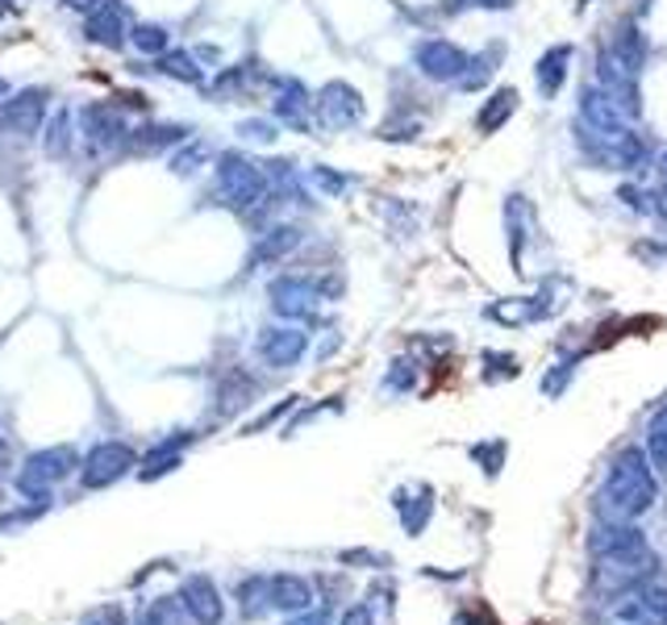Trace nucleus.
<instances>
[{
  "label": "nucleus",
  "mask_w": 667,
  "mask_h": 625,
  "mask_svg": "<svg viewBox=\"0 0 667 625\" xmlns=\"http://www.w3.org/2000/svg\"><path fill=\"white\" fill-rule=\"evenodd\" d=\"M655 496H659V475L650 467L647 446H622L596 493V509L610 521H634L655 505Z\"/></svg>",
  "instance_id": "f257e3e1"
},
{
  "label": "nucleus",
  "mask_w": 667,
  "mask_h": 625,
  "mask_svg": "<svg viewBox=\"0 0 667 625\" xmlns=\"http://www.w3.org/2000/svg\"><path fill=\"white\" fill-rule=\"evenodd\" d=\"M217 196L238 213H250V208H263L267 201H276L263 163L234 151L217 159Z\"/></svg>",
  "instance_id": "f03ea898"
},
{
  "label": "nucleus",
  "mask_w": 667,
  "mask_h": 625,
  "mask_svg": "<svg viewBox=\"0 0 667 625\" xmlns=\"http://www.w3.org/2000/svg\"><path fill=\"white\" fill-rule=\"evenodd\" d=\"M79 467V459L72 446H46L39 455L25 459V467L18 475V488L21 496H34V500H46V488L58 484V479H67V475Z\"/></svg>",
  "instance_id": "7ed1b4c3"
},
{
  "label": "nucleus",
  "mask_w": 667,
  "mask_h": 625,
  "mask_svg": "<svg viewBox=\"0 0 667 625\" xmlns=\"http://www.w3.org/2000/svg\"><path fill=\"white\" fill-rule=\"evenodd\" d=\"M467 63H472V55L451 39H421L413 46V67L434 84H459L467 76Z\"/></svg>",
  "instance_id": "20e7f679"
},
{
  "label": "nucleus",
  "mask_w": 667,
  "mask_h": 625,
  "mask_svg": "<svg viewBox=\"0 0 667 625\" xmlns=\"http://www.w3.org/2000/svg\"><path fill=\"white\" fill-rule=\"evenodd\" d=\"M313 114L322 121L325 130H351V126H359L363 114H367V105H363V96L343 84V79H334V84H325L318 100H313Z\"/></svg>",
  "instance_id": "39448f33"
},
{
  "label": "nucleus",
  "mask_w": 667,
  "mask_h": 625,
  "mask_svg": "<svg viewBox=\"0 0 667 625\" xmlns=\"http://www.w3.org/2000/svg\"><path fill=\"white\" fill-rule=\"evenodd\" d=\"M130 467H133V446H126V442H100L79 463V479H84V488H109Z\"/></svg>",
  "instance_id": "423d86ee"
},
{
  "label": "nucleus",
  "mask_w": 667,
  "mask_h": 625,
  "mask_svg": "<svg viewBox=\"0 0 667 625\" xmlns=\"http://www.w3.org/2000/svg\"><path fill=\"white\" fill-rule=\"evenodd\" d=\"M46 88H25L0 105V138H34L46 114Z\"/></svg>",
  "instance_id": "0eeeda50"
},
{
  "label": "nucleus",
  "mask_w": 667,
  "mask_h": 625,
  "mask_svg": "<svg viewBox=\"0 0 667 625\" xmlns=\"http://www.w3.org/2000/svg\"><path fill=\"white\" fill-rule=\"evenodd\" d=\"M267 297H271V309H276L280 317H292V322L313 317V309H318V301H322L318 284L305 280V276H280V280H271Z\"/></svg>",
  "instance_id": "6e6552de"
},
{
  "label": "nucleus",
  "mask_w": 667,
  "mask_h": 625,
  "mask_svg": "<svg viewBox=\"0 0 667 625\" xmlns=\"http://www.w3.org/2000/svg\"><path fill=\"white\" fill-rule=\"evenodd\" d=\"M589 550L596 559H622V554H634V550H647V538L634 521H610L601 517L589 534Z\"/></svg>",
  "instance_id": "1a4fd4ad"
},
{
  "label": "nucleus",
  "mask_w": 667,
  "mask_h": 625,
  "mask_svg": "<svg viewBox=\"0 0 667 625\" xmlns=\"http://www.w3.org/2000/svg\"><path fill=\"white\" fill-rule=\"evenodd\" d=\"M180 605L196 625H222V617H226V601L209 575H189L180 584Z\"/></svg>",
  "instance_id": "9d476101"
},
{
  "label": "nucleus",
  "mask_w": 667,
  "mask_h": 625,
  "mask_svg": "<svg viewBox=\"0 0 667 625\" xmlns=\"http://www.w3.org/2000/svg\"><path fill=\"white\" fill-rule=\"evenodd\" d=\"M309 351V334L297 330V325H284V330H267L259 338V355L267 359V367H292Z\"/></svg>",
  "instance_id": "9b49d317"
},
{
  "label": "nucleus",
  "mask_w": 667,
  "mask_h": 625,
  "mask_svg": "<svg viewBox=\"0 0 667 625\" xmlns=\"http://www.w3.org/2000/svg\"><path fill=\"white\" fill-rule=\"evenodd\" d=\"M309 109H313V100L301 79H276V100H271L276 121H284L292 130H309Z\"/></svg>",
  "instance_id": "f8f14e48"
},
{
  "label": "nucleus",
  "mask_w": 667,
  "mask_h": 625,
  "mask_svg": "<svg viewBox=\"0 0 667 625\" xmlns=\"http://www.w3.org/2000/svg\"><path fill=\"white\" fill-rule=\"evenodd\" d=\"M572 46L568 42H559V46H551L547 55L538 58V67H534V84H538V93L547 96V100H555V96L563 93V84H568V72H572Z\"/></svg>",
  "instance_id": "ddd939ff"
},
{
  "label": "nucleus",
  "mask_w": 667,
  "mask_h": 625,
  "mask_svg": "<svg viewBox=\"0 0 667 625\" xmlns=\"http://www.w3.org/2000/svg\"><path fill=\"white\" fill-rule=\"evenodd\" d=\"M130 30H133L130 13H126V4H117V0H105L93 18H88V39L100 42V46H121Z\"/></svg>",
  "instance_id": "4468645a"
},
{
  "label": "nucleus",
  "mask_w": 667,
  "mask_h": 625,
  "mask_svg": "<svg viewBox=\"0 0 667 625\" xmlns=\"http://www.w3.org/2000/svg\"><path fill=\"white\" fill-rule=\"evenodd\" d=\"M605 51H610L617 63H626L630 72L643 76V67H647V34L638 30V21H622L610 34V42H605Z\"/></svg>",
  "instance_id": "2eb2a0df"
},
{
  "label": "nucleus",
  "mask_w": 667,
  "mask_h": 625,
  "mask_svg": "<svg viewBox=\"0 0 667 625\" xmlns=\"http://www.w3.org/2000/svg\"><path fill=\"white\" fill-rule=\"evenodd\" d=\"M267 592H271V608H280V613H305L313 605V584L305 575H292V571L271 575Z\"/></svg>",
  "instance_id": "dca6fc26"
},
{
  "label": "nucleus",
  "mask_w": 667,
  "mask_h": 625,
  "mask_svg": "<svg viewBox=\"0 0 667 625\" xmlns=\"http://www.w3.org/2000/svg\"><path fill=\"white\" fill-rule=\"evenodd\" d=\"M79 121H84V133H88L93 147H114L117 138L126 133V121H121L114 105H88Z\"/></svg>",
  "instance_id": "f3484780"
},
{
  "label": "nucleus",
  "mask_w": 667,
  "mask_h": 625,
  "mask_svg": "<svg viewBox=\"0 0 667 625\" xmlns=\"http://www.w3.org/2000/svg\"><path fill=\"white\" fill-rule=\"evenodd\" d=\"M397 513H400V526L409 534H421L430 526V513H434V493L418 484V488H400L397 493Z\"/></svg>",
  "instance_id": "a211bd4d"
},
{
  "label": "nucleus",
  "mask_w": 667,
  "mask_h": 625,
  "mask_svg": "<svg viewBox=\"0 0 667 625\" xmlns=\"http://www.w3.org/2000/svg\"><path fill=\"white\" fill-rule=\"evenodd\" d=\"M517 100H521V96H517V88H496V93L488 96L484 105H480L476 130L480 133H496L505 121H509V117L517 114Z\"/></svg>",
  "instance_id": "6ab92c4d"
},
{
  "label": "nucleus",
  "mask_w": 667,
  "mask_h": 625,
  "mask_svg": "<svg viewBox=\"0 0 667 625\" xmlns=\"http://www.w3.org/2000/svg\"><path fill=\"white\" fill-rule=\"evenodd\" d=\"M297 247H301V229L276 226L259 238V247H255V255H250V263H280L288 250H297Z\"/></svg>",
  "instance_id": "aec40b11"
},
{
  "label": "nucleus",
  "mask_w": 667,
  "mask_h": 625,
  "mask_svg": "<svg viewBox=\"0 0 667 625\" xmlns=\"http://www.w3.org/2000/svg\"><path fill=\"white\" fill-rule=\"evenodd\" d=\"M189 438H172V442H159L154 446L151 455L142 459V479H159V475H168V472H175L180 467V446H184Z\"/></svg>",
  "instance_id": "412c9836"
},
{
  "label": "nucleus",
  "mask_w": 667,
  "mask_h": 625,
  "mask_svg": "<svg viewBox=\"0 0 667 625\" xmlns=\"http://www.w3.org/2000/svg\"><path fill=\"white\" fill-rule=\"evenodd\" d=\"M72 133H76V117L67 114V109H58L51 117V126H46V138H42V147L51 159H63V154L72 151Z\"/></svg>",
  "instance_id": "4be33fe9"
},
{
  "label": "nucleus",
  "mask_w": 667,
  "mask_h": 625,
  "mask_svg": "<svg viewBox=\"0 0 667 625\" xmlns=\"http://www.w3.org/2000/svg\"><path fill=\"white\" fill-rule=\"evenodd\" d=\"M267 584H271V575H250V580L238 584V608H243V617H259L263 608H271Z\"/></svg>",
  "instance_id": "5701e85b"
},
{
  "label": "nucleus",
  "mask_w": 667,
  "mask_h": 625,
  "mask_svg": "<svg viewBox=\"0 0 667 625\" xmlns=\"http://www.w3.org/2000/svg\"><path fill=\"white\" fill-rule=\"evenodd\" d=\"M159 72L172 79H184V84H201L205 79V67H196V58L189 51H168V55H159Z\"/></svg>",
  "instance_id": "b1692460"
},
{
  "label": "nucleus",
  "mask_w": 667,
  "mask_h": 625,
  "mask_svg": "<svg viewBox=\"0 0 667 625\" xmlns=\"http://www.w3.org/2000/svg\"><path fill=\"white\" fill-rule=\"evenodd\" d=\"M647 459H650V467H655V475L659 479H667V421L659 413L650 417V425H647Z\"/></svg>",
  "instance_id": "393cba45"
},
{
  "label": "nucleus",
  "mask_w": 667,
  "mask_h": 625,
  "mask_svg": "<svg viewBox=\"0 0 667 625\" xmlns=\"http://www.w3.org/2000/svg\"><path fill=\"white\" fill-rule=\"evenodd\" d=\"M496 58H501V46H488L484 55L472 58V63H467V76L459 79V88H463V93H476V88H484V84L493 79V72H496Z\"/></svg>",
  "instance_id": "a878e982"
},
{
  "label": "nucleus",
  "mask_w": 667,
  "mask_h": 625,
  "mask_svg": "<svg viewBox=\"0 0 667 625\" xmlns=\"http://www.w3.org/2000/svg\"><path fill=\"white\" fill-rule=\"evenodd\" d=\"M184 126H147V130H133V147L142 151H154V147H175L184 142Z\"/></svg>",
  "instance_id": "bb28decb"
},
{
  "label": "nucleus",
  "mask_w": 667,
  "mask_h": 625,
  "mask_svg": "<svg viewBox=\"0 0 667 625\" xmlns=\"http://www.w3.org/2000/svg\"><path fill=\"white\" fill-rule=\"evenodd\" d=\"M309 184H313V188H322L325 196H346V192L355 188L359 180H355V175H343V171L313 168V171H309Z\"/></svg>",
  "instance_id": "cd10ccee"
},
{
  "label": "nucleus",
  "mask_w": 667,
  "mask_h": 625,
  "mask_svg": "<svg viewBox=\"0 0 667 625\" xmlns=\"http://www.w3.org/2000/svg\"><path fill=\"white\" fill-rule=\"evenodd\" d=\"M130 39L142 55H168V30L163 25H133Z\"/></svg>",
  "instance_id": "c85d7f7f"
},
{
  "label": "nucleus",
  "mask_w": 667,
  "mask_h": 625,
  "mask_svg": "<svg viewBox=\"0 0 667 625\" xmlns=\"http://www.w3.org/2000/svg\"><path fill=\"white\" fill-rule=\"evenodd\" d=\"M413 379H418V363L397 359L392 363V371H388V388H392V392H409V388H413Z\"/></svg>",
  "instance_id": "c756f323"
},
{
  "label": "nucleus",
  "mask_w": 667,
  "mask_h": 625,
  "mask_svg": "<svg viewBox=\"0 0 667 625\" xmlns=\"http://www.w3.org/2000/svg\"><path fill=\"white\" fill-rule=\"evenodd\" d=\"M472 459L484 463V472L496 475L501 472V459H505V442H488V446H472Z\"/></svg>",
  "instance_id": "7c9ffc66"
},
{
  "label": "nucleus",
  "mask_w": 667,
  "mask_h": 625,
  "mask_svg": "<svg viewBox=\"0 0 667 625\" xmlns=\"http://www.w3.org/2000/svg\"><path fill=\"white\" fill-rule=\"evenodd\" d=\"M201 159H205V147H196V142H192L189 151L172 154V171H180V175H192V171H196V163H201Z\"/></svg>",
  "instance_id": "2f4dec72"
},
{
  "label": "nucleus",
  "mask_w": 667,
  "mask_h": 625,
  "mask_svg": "<svg viewBox=\"0 0 667 625\" xmlns=\"http://www.w3.org/2000/svg\"><path fill=\"white\" fill-rule=\"evenodd\" d=\"M84 625H126V608L121 605H105V608H93Z\"/></svg>",
  "instance_id": "473e14b6"
},
{
  "label": "nucleus",
  "mask_w": 667,
  "mask_h": 625,
  "mask_svg": "<svg viewBox=\"0 0 667 625\" xmlns=\"http://www.w3.org/2000/svg\"><path fill=\"white\" fill-rule=\"evenodd\" d=\"M484 363H493V371H488V379H514L517 376V359L514 355H496V351H488V355H484Z\"/></svg>",
  "instance_id": "72a5a7b5"
},
{
  "label": "nucleus",
  "mask_w": 667,
  "mask_h": 625,
  "mask_svg": "<svg viewBox=\"0 0 667 625\" xmlns=\"http://www.w3.org/2000/svg\"><path fill=\"white\" fill-rule=\"evenodd\" d=\"M238 133H247L250 142H271L276 138V121H247Z\"/></svg>",
  "instance_id": "f704fd0d"
},
{
  "label": "nucleus",
  "mask_w": 667,
  "mask_h": 625,
  "mask_svg": "<svg viewBox=\"0 0 667 625\" xmlns=\"http://www.w3.org/2000/svg\"><path fill=\"white\" fill-rule=\"evenodd\" d=\"M338 625H376V617H372V608H367V605H351Z\"/></svg>",
  "instance_id": "c9c22d12"
},
{
  "label": "nucleus",
  "mask_w": 667,
  "mask_h": 625,
  "mask_svg": "<svg viewBox=\"0 0 667 625\" xmlns=\"http://www.w3.org/2000/svg\"><path fill=\"white\" fill-rule=\"evenodd\" d=\"M284 625H330V617H325L322 608H313V613H297V617H292V622H284Z\"/></svg>",
  "instance_id": "e433bc0d"
},
{
  "label": "nucleus",
  "mask_w": 667,
  "mask_h": 625,
  "mask_svg": "<svg viewBox=\"0 0 667 625\" xmlns=\"http://www.w3.org/2000/svg\"><path fill=\"white\" fill-rule=\"evenodd\" d=\"M650 213H655V217L667 226V184L659 192H650Z\"/></svg>",
  "instance_id": "4c0bfd02"
},
{
  "label": "nucleus",
  "mask_w": 667,
  "mask_h": 625,
  "mask_svg": "<svg viewBox=\"0 0 667 625\" xmlns=\"http://www.w3.org/2000/svg\"><path fill=\"white\" fill-rule=\"evenodd\" d=\"M463 9H509L514 0H459Z\"/></svg>",
  "instance_id": "58836bf2"
},
{
  "label": "nucleus",
  "mask_w": 667,
  "mask_h": 625,
  "mask_svg": "<svg viewBox=\"0 0 667 625\" xmlns=\"http://www.w3.org/2000/svg\"><path fill=\"white\" fill-rule=\"evenodd\" d=\"M63 4H72V9H79V13H96L105 0H63Z\"/></svg>",
  "instance_id": "ea45409f"
},
{
  "label": "nucleus",
  "mask_w": 667,
  "mask_h": 625,
  "mask_svg": "<svg viewBox=\"0 0 667 625\" xmlns=\"http://www.w3.org/2000/svg\"><path fill=\"white\" fill-rule=\"evenodd\" d=\"M459 625H493V617H488V613H463Z\"/></svg>",
  "instance_id": "a19ab883"
},
{
  "label": "nucleus",
  "mask_w": 667,
  "mask_h": 625,
  "mask_svg": "<svg viewBox=\"0 0 667 625\" xmlns=\"http://www.w3.org/2000/svg\"><path fill=\"white\" fill-rule=\"evenodd\" d=\"M4 467H9V446L0 442V475H4Z\"/></svg>",
  "instance_id": "79ce46f5"
},
{
  "label": "nucleus",
  "mask_w": 667,
  "mask_h": 625,
  "mask_svg": "<svg viewBox=\"0 0 667 625\" xmlns=\"http://www.w3.org/2000/svg\"><path fill=\"white\" fill-rule=\"evenodd\" d=\"M655 168L664 171V180H667V151H664V154H659V159H655Z\"/></svg>",
  "instance_id": "37998d69"
},
{
  "label": "nucleus",
  "mask_w": 667,
  "mask_h": 625,
  "mask_svg": "<svg viewBox=\"0 0 667 625\" xmlns=\"http://www.w3.org/2000/svg\"><path fill=\"white\" fill-rule=\"evenodd\" d=\"M659 625H667V601H664V608H659Z\"/></svg>",
  "instance_id": "c03bdc74"
},
{
  "label": "nucleus",
  "mask_w": 667,
  "mask_h": 625,
  "mask_svg": "<svg viewBox=\"0 0 667 625\" xmlns=\"http://www.w3.org/2000/svg\"><path fill=\"white\" fill-rule=\"evenodd\" d=\"M4 88H9V84H4V79H0V96H4Z\"/></svg>",
  "instance_id": "a18cd8bd"
},
{
  "label": "nucleus",
  "mask_w": 667,
  "mask_h": 625,
  "mask_svg": "<svg viewBox=\"0 0 667 625\" xmlns=\"http://www.w3.org/2000/svg\"><path fill=\"white\" fill-rule=\"evenodd\" d=\"M659 417H664V421H667V405H664V409H659Z\"/></svg>",
  "instance_id": "49530a36"
}]
</instances>
